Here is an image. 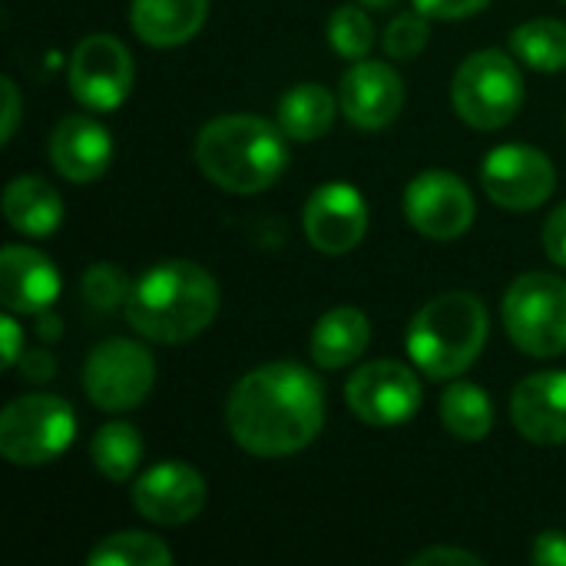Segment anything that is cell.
Instances as JSON below:
<instances>
[{
    "label": "cell",
    "mask_w": 566,
    "mask_h": 566,
    "mask_svg": "<svg viewBox=\"0 0 566 566\" xmlns=\"http://www.w3.org/2000/svg\"><path fill=\"white\" fill-rule=\"evenodd\" d=\"M90 566H172V551L153 537V534H139V531H126V534H113L106 541H99L90 557Z\"/></svg>",
    "instance_id": "26"
},
{
    "label": "cell",
    "mask_w": 566,
    "mask_h": 566,
    "mask_svg": "<svg viewBox=\"0 0 566 566\" xmlns=\"http://www.w3.org/2000/svg\"><path fill=\"white\" fill-rule=\"evenodd\" d=\"M481 566L484 560L471 551H458V547H428L418 557H411V566Z\"/></svg>",
    "instance_id": "33"
},
{
    "label": "cell",
    "mask_w": 566,
    "mask_h": 566,
    "mask_svg": "<svg viewBox=\"0 0 566 566\" xmlns=\"http://www.w3.org/2000/svg\"><path fill=\"white\" fill-rule=\"evenodd\" d=\"M123 312L136 335L159 345H179L216 322L219 282L199 262L169 259L136 279Z\"/></svg>",
    "instance_id": "2"
},
{
    "label": "cell",
    "mask_w": 566,
    "mask_h": 566,
    "mask_svg": "<svg viewBox=\"0 0 566 566\" xmlns=\"http://www.w3.org/2000/svg\"><path fill=\"white\" fill-rule=\"evenodd\" d=\"M60 269L40 252L27 245H3L0 252V302L3 312L36 315L53 308L60 298Z\"/></svg>",
    "instance_id": "17"
},
{
    "label": "cell",
    "mask_w": 566,
    "mask_h": 566,
    "mask_svg": "<svg viewBox=\"0 0 566 566\" xmlns=\"http://www.w3.org/2000/svg\"><path fill=\"white\" fill-rule=\"evenodd\" d=\"M361 7H371V10H391L398 0H358Z\"/></svg>",
    "instance_id": "38"
},
{
    "label": "cell",
    "mask_w": 566,
    "mask_h": 566,
    "mask_svg": "<svg viewBox=\"0 0 566 566\" xmlns=\"http://www.w3.org/2000/svg\"><path fill=\"white\" fill-rule=\"evenodd\" d=\"M544 252L554 265L566 269V202L557 206L544 226Z\"/></svg>",
    "instance_id": "31"
},
{
    "label": "cell",
    "mask_w": 566,
    "mask_h": 566,
    "mask_svg": "<svg viewBox=\"0 0 566 566\" xmlns=\"http://www.w3.org/2000/svg\"><path fill=\"white\" fill-rule=\"evenodd\" d=\"M471 186L448 169H424L405 189V219L415 232L434 242H451L464 235L474 222Z\"/></svg>",
    "instance_id": "12"
},
{
    "label": "cell",
    "mask_w": 566,
    "mask_h": 566,
    "mask_svg": "<svg viewBox=\"0 0 566 566\" xmlns=\"http://www.w3.org/2000/svg\"><path fill=\"white\" fill-rule=\"evenodd\" d=\"M421 398L424 391L418 371L391 358L361 365L345 385V405L352 408V415L375 428L411 421L421 408Z\"/></svg>",
    "instance_id": "10"
},
{
    "label": "cell",
    "mask_w": 566,
    "mask_h": 566,
    "mask_svg": "<svg viewBox=\"0 0 566 566\" xmlns=\"http://www.w3.org/2000/svg\"><path fill=\"white\" fill-rule=\"evenodd\" d=\"M136 70L133 53L113 33H90L76 43L66 70V83L73 99H80L93 113H109L126 103L133 90Z\"/></svg>",
    "instance_id": "9"
},
{
    "label": "cell",
    "mask_w": 566,
    "mask_h": 566,
    "mask_svg": "<svg viewBox=\"0 0 566 566\" xmlns=\"http://www.w3.org/2000/svg\"><path fill=\"white\" fill-rule=\"evenodd\" d=\"M338 99L322 83H298L279 99V126L295 143H312L325 136L338 116Z\"/></svg>",
    "instance_id": "22"
},
{
    "label": "cell",
    "mask_w": 566,
    "mask_h": 566,
    "mask_svg": "<svg viewBox=\"0 0 566 566\" xmlns=\"http://www.w3.org/2000/svg\"><path fill=\"white\" fill-rule=\"evenodd\" d=\"M76 438L70 401L33 391L10 401L0 415V454L17 468H43L56 461Z\"/></svg>",
    "instance_id": "7"
},
{
    "label": "cell",
    "mask_w": 566,
    "mask_h": 566,
    "mask_svg": "<svg viewBox=\"0 0 566 566\" xmlns=\"http://www.w3.org/2000/svg\"><path fill=\"white\" fill-rule=\"evenodd\" d=\"M488 328L491 318L478 295L444 292L411 318L408 355L424 378L451 381L481 358Z\"/></svg>",
    "instance_id": "4"
},
{
    "label": "cell",
    "mask_w": 566,
    "mask_h": 566,
    "mask_svg": "<svg viewBox=\"0 0 566 566\" xmlns=\"http://www.w3.org/2000/svg\"><path fill=\"white\" fill-rule=\"evenodd\" d=\"M46 156L63 179L93 182L113 163V136L99 119L70 113L53 126Z\"/></svg>",
    "instance_id": "16"
},
{
    "label": "cell",
    "mask_w": 566,
    "mask_h": 566,
    "mask_svg": "<svg viewBox=\"0 0 566 566\" xmlns=\"http://www.w3.org/2000/svg\"><path fill=\"white\" fill-rule=\"evenodd\" d=\"M368 202L352 182H325L305 202V235L322 255H348L368 232Z\"/></svg>",
    "instance_id": "14"
},
{
    "label": "cell",
    "mask_w": 566,
    "mask_h": 566,
    "mask_svg": "<svg viewBox=\"0 0 566 566\" xmlns=\"http://www.w3.org/2000/svg\"><path fill=\"white\" fill-rule=\"evenodd\" d=\"M411 3L431 20H464L481 13L491 0H411Z\"/></svg>",
    "instance_id": "30"
},
{
    "label": "cell",
    "mask_w": 566,
    "mask_h": 566,
    "mask_svg": "<svg viewBox=\"0 0 566 566\" xmlns=\"http://www.w3.org/2000/svg\"><path fill=\"white\" fill-rule=\"evenodd\" d=\"M289 136L279 123L255 113H226L196 136L202 176L235 196L265 192L289 169Z\"/></svg>",
    "instance_id": "3"
},
{
    "label": "cell",
    "mask_w": 566,
    "mask_h": 566,
    "mask_svg": "<svg viewBox=\"0 0 566 566\" xmlns=\"http://www.w3.org/2000/svg\"><path fill=\"white\" fill-rule=\"evenodd\" d=\"M328 43L345 60H365L375 46V23L361 3H345L328 17Z\"/></svg>",
    "instance_id": "27"
},
{
    "label": "cell",
    "mask_w": 566,
    "mask_h": 566,
    "mask_svg": "<svg viewBox=\"0 0 566 566\" xmlns=\"http://www.w3.org/2000/svg\"><path fill=\"white\" fill-rule=\"evenodd\" d=\"M481 186L494 206L511 212H531L554 196L557 169L547 153L534 146L507 143L488 153L481 166Z\"/></svg>",
    "instance_id": "11"
},
{
    "label": "cell",
    "mask_w": 566,
    "mask_h": 566,
    "mask_svg": "<svg viewBox=\"0 0 566 566\" xmlns=\"http://www.w3.org/2000/svg\"><path fill=\"white\" fill-rule=\"evenodd\" d=\"M441 424L458 441H484L494 431V401L474 381H454L441 391Z\"/></svg>",
    "instance_id": "23"
},
{
    "label": "cell",
    "mask_w": 566,
    "mask_h": 566,
    "mask_svg": "<svg viewBox=\"0 0 566 566\" xmlns=\"http://www.w3.org/2000/svg\"><path fill=\"white\" fill-rule=\"evenodd\" d=\"M431 17H424L421 10H408V13H398L381 43H385V53L391 60H415L424 46H428V36H431V27H428Z\"/></svg>",
    "instance_id": "29"
},
{
    "label": "cell",
    "mask_w": 566,
    "mask_h": 566,
    "mask_svg": "<svg viewBox=\"0 0 566 566\" xmlns=\"http://www.w3.org/2000/svg\"><path fill=\"white\" fill-rule=\"evenodd\" d=\"M0 335H3V358L0 361H3V368H13L20 361V355H23V332H20L13 312H7L0 318Z\"/></svg>",
    "instance_id": "36"
},
{
    "label": "cell",
    "mask_w": 566,
    "mask_h": 566,
    "mask_svg": "<svg viewBox=\"0 0 566 566\" xmlns=\"http://www.w3.org/2000/svg\"><path fill=\"white\" fill-rule=\"evenodd\" d=\"M531 560L537 566H566V534L564 531H544L534 541Z\"/></svg>",
    "instance_id": "32"
},
{
    "label": "cell",
    "mask_w": 566,
    "mask_h": 566,
    "mask_svg": "<svg viewBox=\"0 0 566 566\" xmlns=\"http://www.w3.org/2000/svg\"><path fill=\"white\" fill-rule=\"evenodd\" d=\"M226 424L232 441L255 458L298 454L322 434L325 388L295 361H269L232 388Z\"/></svg>",
    "instance_id": "1"
},
{
    "label": "cell",
    "mask_w": 566,
    "mask_h": 566,
    "mask_svg": "<svg viewBox=\"0 0 566 566\" xmlns=\"http://www.w3.org/2000/svg\"><path fill=\"white\" fill-rule=\"evenodd\" d=\"M133 285L136 282H129L126 269H119L113 262H96L83 275V298L96 312H116V308H126V302L133 295Z\"/></svg>",
    "instance_id": "28"
},
{
    "label": "cell",
    "mask_w": 566,
    "mask_h": 566,
    "mask_svg": "<svg viewBox=\"0 0 566 566\" xmlns=\"http://www.w3.org/2000/svg\"><path fill=\"white\" fill-rule=\"evenodd\" d=\"M3 216L10 229L30 239H46L63 222V199L60 192L40 176H17L3 189Z\"/></svg>",
    "instance_id": "21"
},
{
    "label": "cell",
    "mask_w": 566,
    "mask_h": 566,
    "mask_svg": "<svg viewBox=\"0 0 566 566\" xmlns=\"http://www.w3.org/2000/svg\"><path fill=\"white\" fill-rule=\"evenodd\" d=\"M0 96H3V116H0V139L3 146L13 139L17 126H20V90L10 76L0 80Z\"/></svg>",
    "instance_id": "34"
},
{
    "label": "cell",
    "mask_w": 566,
    "mask_h": 566,
    "mask_svg": "<svg viewBox=\"0 0 566 566\" xmlns=\"http://www.w3.org/2000/svg\"><path fill=\"white\" fill-rule=\"evenodd\" d=\"M20 371H23V378L27 381H36V385H43V381H50L53 375H56V361L46 355V352H40V348H23V355H20Z\"/></svg>",
    "instance_id": "35"
},
{
    "label": "cell",
    "mask_w": 566,
    "mask_h": 566,
    "mask_svg": "<svg viewBox=\"0 0 566 566\" xmlns=\"http://www.w3.org/2000/svg\"><path fill=\"white\" fill-rule=\"evenodd\" d=\"M371 342V322L355 305H338L325 312L312 328V358L325 371L355 365Z\"/></svg>",
    "instance_id": "20"
},
{
    "label": "cell",
    "mask_w": 566,
    "mask_h": 566,
    "mask_svg": "<svg viewBox=\"0 0 566 566\" xmlns=\"http://www.w3.org/2000/svg\"><path fill=\"white\" fill-rule=\"evenodd\" d=\"M33 318H36V335H40V342H56V338L63 335V322H60V315H56L53 308H43V312H36Z\"/></svg>",
    "instance_id": "37"
},
{
    "label": "cell",
    "mask_w": 566,
    "mask_h": 566,
    "mask_svg": "<svg viewBox=\"0 0 566 566\" xmlns=\"http://www.w3.org/2000/svg\"><path fill=\"white\" fill-rule=\"evenodd\" d=\"M156 385V361L146 345L133 338L99 342L83 365L86 398L109 415L139 408Z\"/></svg>",
    "instance_id": "8"
},
{
    "label": "cell",
    "mask_w": 566,
    "mask_h": 566,
    "mask_svg": "<svg viewBox=\"0 0 566 566\" xmlns=\"http://www.w3.org/2000/svg\"><path fill=\"white\" fill-rule=\"evenodd\" d=\"M511 53L517 63L537 70V73H557L566 70V23L554 17L527 20L511 33Z\"/></svg>",
    "instance_id": "24"
},
{
    "label": "cell",
    "mask_w": 566,
    "mask_h": 566,
    "mask_svg": "<svg viewBox=\"0 0 566 566\" xmlns=\"http://www.w3.org/2000/svg\"><path fill=\"white\" fill-rule=\"evenodd\" d=\"M514 428L544 448L566 444V371H537L511 395Z\"/></svg>",
    "instance_id": "18"
},
{
    "label": "cell",
    "mask_w": 566,
    "mask_h": 566,
    "mask_svg": "<svg viewBox=\"0 0 566 566\" xmlns=\"http://www.w3.org/2000/svg\"><path fill=\"white\" fill-rule=\"evenodd\" d=\"M90 458H93V468L113 481V484H126L139 461H143V438L133 424L126 421H109L103 424L93 441H90Z\"/></svg>",
    "instance_id": "25"
},
{
    "label": "cell",
    "mask_w": 566,
    "mask_h": 566,
    "mask_svg": "<svg viewBox=\"0 0 566 566\" xmlns=\"http://www.w3.org/2000/svg\"><path fill=\"white\" fill-rule=\"evenodd\" d=\"M206 478L186 461H163L136 478L129 497L139 517L159 527H179L206 507Z\"/></svg>",
    "instance_id": "13"
},
{
    "label": "cell",
    "mask_w": 566,
    "mask_h": 566,
    "mask_svg": "<svg viewBox=\"0 0 566 566\" xmlns=\"http://www.w3.org/2000/svg\"><path fill=\"white\" fill-rule=\"evenodd\" d=\"M524 73L504 50H478L471 53L451 83L454 113L474 129H501L524 106Z\"/></svg>",
    "instance_id": "5"
},
{
    "label": "cell",
    "mask_w": 566,
    "mask_h": 566,
    "mask_svg": "<svg viewBox=\"0 0 566 566\" xmlns=\"http://www.w3.org/2000/svg\"><path fill=\"white\" fill-rule=\"evenodd\" d=\"M504 328L531 358H557L566 352V279L554 272L517 275L504 295Z\"/></svg>",
    "instance_id": "6"
},
{
    "label": "cell",
    "mask_w": 566,
    "mask_h": 566,
    "mask_svg": "<svg viewBox=\"0 0 566 566\" xmlns=\"http://www.w3.org/2000/svg\"><path fill=\"white\" fill-rule=\"evenodd\" d=\"M338 103L352 126L385 129L398 119L405 106V80L391 63H378L368 56L355 60L338 83Z\"/></svg>",
    "instance_id": "15"
},
{
    "label": "cell",
    "mask_w": 566,
    "mask_h": 566,
    "mask_svg": "<svg viewBox=\"0 0 566 566\" xmlns=\"http://www.w3.org/2000/svg\"><path fill=\"white\" fill-rule=\"evenodd\" d=\"M209 17V0H133L129 27L133 33L159 50L189 43Z\"/></svg>",
    "instance_id": "19"
}]
</instances>
